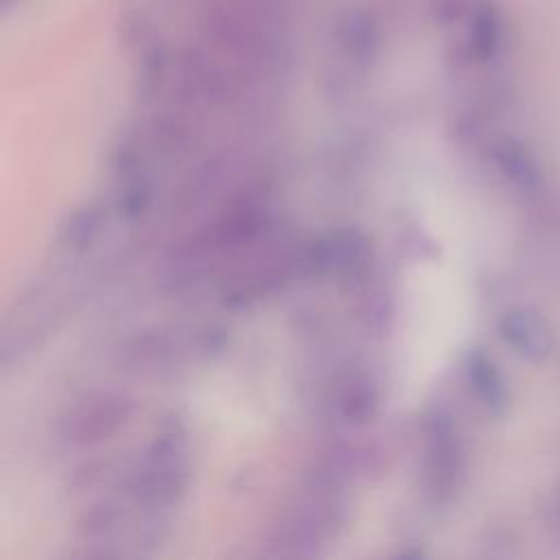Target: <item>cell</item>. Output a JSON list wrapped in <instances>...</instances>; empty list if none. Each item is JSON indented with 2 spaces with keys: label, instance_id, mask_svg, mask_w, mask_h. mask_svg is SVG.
Returning a JSON list of instances; mask_svg holds the SVG:
<instances>
[{
  "label": "cell",
  "instance_id": "cell-1",
  "mask_svg": "<svg viewBox=\"0 0 560 560\" xmlns=\"http://www.w3.org/2000/svg\"><path fill=\"white\" fill-rule=\"evenodd\" d=\"M462 302L451 267L422 258L402 276L398 311V383L405 396L427 385L442 368L457 337Z\"/></svg>",
  "mask_w": 560,
  "mask_h": 560
}]
</instances>
